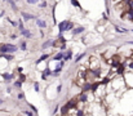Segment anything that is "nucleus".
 I'll list each match as a JSON object with an SVG mask.
<instances>
[{"label": "nucleus", "mask_w": 133, "mask_h": 116, "mask_svg": "<svg viewBox=\"0 0 133 116\" xmlns=\"http://www.w3.org/2000/svg\"><path fill=\"white\" fill-rule=\"evenodd\" d=\"M17 50V46L12 44H1L0 45V52L1 53H14Z\"/></svg>", "instance_id": "1"}, {"label": "nucleus", "mask_w": 133, "mask_h": 116, "mask_svg": "<svg viewBox=\"0 0 133 116\" xmlns=\"http://www.w3.org/2000/svg\"><path fill=\"white\" fill-rule=\"evenodd\" d=\"M68 23H70V22H68V21H62L61 23H60V31L61 32H63V31H67V26H68Z\"/></svg>", "instance_id": "2"}, {"label": "nucleus", "mask_w": 133, "mask_h": 116, "mask_svg": "<svg viewBox=\"0 0 133 116\" xmlns=\"http://www.w3.org/2000/svg\"><path fill=\"white\" fill-rule=\"evenodd\" d=\"M22 17H23V19L28 21V19H36V17L34 14H30V13H26V12H22Z\"/></svg>", "instance_id": "3"}, {"label": "nucleus", "mask_w": 133, "mask_h": 116, "mask_svg": "<svg viewBox=\"0 0 133 116\" xmlns=\"http://www.w3.org/2000/svg\"><path fill=\"white\" fill-rule=\"evenodd\" d=\"M36 23H38V26H39L40 28H45V27H47V23H45L43 19H39V18H36Z\"/></svg>", "instance_id": "4"}, {"label": "nucleus", "mask_w": 133, "mask_h": 116, "mask_svg": "<svg viewBox=\"0 0 133 116\" xmlns=\"http://www.w3.org/2000/svg\"><path fill=\"white\" fill-rule=\"evenodd\" d=\"M21 34L23 35V36H26L27 39H30V38L32 36V35H31V32L28 31V30H26V28H25V30H22V31H21Z\"/></svg>", "instance_id": "5"}, {"label": "nucleus", "mask_w": 133, "mask_h": 116, "mask_svg": "<svg viewBox=\"0 0 133 116\" xmlns=\"http://www.w3.org/2000/svg\"><path fill=\"white\" fill-rule=\"evenodd\" d=\"M62 66H63V62H60V65L56 67V71L53 72V75H57V74H58V72L61 71V70H62Z\"/></svg>", "instance_id": "6"}, {"label": "nucleus", "mask_w": 133, "mask_h": 116, "mask_svg": "<svg viewBox=\"0 0 133 116\" xmlns=\"http://www.w3.org/2000/svg\"><path fill=\"white\" fill-rule=\"evenodd\" d=\"M63 56H65V53H62V52H61V53H58V54H56L54 56V61H61L62 58H63Z\"/></svg>", "instance_id": "7"}, {"label": "nucleus", "mask_w": 133, "mask_h": 116, "mask_svg": "<svg viewBox=\"0 0 133 116\" xmlns=\"http://www.w3.org/2000/svg\"><path fill=\"white\" fill-rule=\"evenodd\" d=\"M83 31H84V27H78V28H74V30H72L74 35H76V34H80V32H83Z\"/></svg>", "instance_id": "8"}, {"label": "nucleus", "mask_w": 133, "mask_h": 116, "mask_svg": "<svg viewBox=\"0 0 133 116\" xmlns=\"http://www.w3.org/2000/svg\"><path fill=\"white\" fill-rule=\"evenodd\" d=\"M53 40H48V41H45L44 44H43V48L45 49V48H48V46H50V45H53Z\"/></svg>", "instance_id": "9"}, {"label": "nucleus", "mask_w": 133, "mask_h": 116, "mask_svg": "<svg viewBox=\"0 0 133 116\" xmlns=\"http://www.w3.org/2000/svg\"><path fill=\"white\" fill-rule=\"evenodd\" d=\"M63 59H65V61H70L71 59V50H68L67 53L63 56Z\"/></svg>", "instance_id": "10"}, {"label": "nucleus", "mask_w": 133, "mask_h": 116, "mask_svg": "<svg viewBox=\"0 0 133 116\" xmlns=\"http://www.w3.org/2000/svg\"><path fill=\"white\" fill-rule=\"evenodd\" d=\"M52 72H50V70L49 68H45V71L43 72V79H47L48 77V75H50Z\"/></svg>", "instance_id": "11"}, {"label": "nucleus", "mask_w": 133, "mask_h": 116, "mask_svg": "<svg viewBox=\"0 0 133 116\" xmlns=\"http://www.w3.org/2000/svg\"><path fill=\"white\" fill-rule=\"evenodd\" d=\"M3 77L5 79V80H7V81H10V80H12V75H10V74H3Z\"/></svg>", "instance_id": "12"}, {"label": "nucleus", "mask_w": 133, "mask_h": 116, "mask_svg": "<svg viewBox=\"0 0 133 116\" xmlns=\"http://www.w3.org/2000/svg\"><path fill=\"white\" fill-rule=\"evenodd\" d=\"M3 58H5V59H8V61H12L13 59V57L8 54V53H3Z\"/></svg>", "instance_id": "13"}, {"label": "nucleus", "mask_w": 133, "mask_h": 116, "mask_svg": "<svg viewBox=\"0 0 133 116\" xmlns=\"http://www.w3.org/2000/svg\"><path fill=\"white\" fill-rule=\"evenodd\" d=\"M48 57H49V54H43V56H42V57H40L39 59H38V63H39V62H42V61H45Z\"/></svg>", "instance_id": "14"}, {"label": "nucleus", "mask_w": 133, "mask_h": 116, "mask_svg": "<svg viewBox=\"0 0 133 116\" xmlns=\"http://www.w3.org/2000/svg\"><path fill=\"white\" fill-rule=\"evenodd\" d=\"M8 1L10 3V5H12V8H13L14 10H17V5H16V3L13 1V0H8Z\"/></svg>", "instance_id": "15"}, {"label": "nucleus", "mask_w": 133, "mask_h": 116, "mask_svg": "<svg viewBox=\"0 0 133 116\" xmlns=\"http://www.w3.org/2000/svg\"><path fill=\"white\" fill-rule=\"evenodd\" d=\"M71 3H72V4L75 5V7H78V8H80V4H79V3L76 1V0H71Z\"/></svg>", "instance_id": "16"}, {"label": "nucleus", "mask_w": 133, "mask_h": 116, "mask_svg": "<svg viewBox=\"0 0 133 116\" xmlns=\"http://www.w3.org/2000/svg\"><path fill=\"white\" fill-rule=\"evenodd\" d=\"M84 56H85V54H84V53H83V54H80V56H79V57H78V58H75V62H78V61H80V59H82V58H83V57H84Z\"/></svg>", "instance_id": "17"}, {"label": "nucleus", "mask_w": 133, "mask_h": 116, "mask_svg": "<svg viewBox=\"0 0 133 116\" xmlns=\"http://www.w3.org/2000/svg\"><path fill=\"white\" fill-rule=\"evenodd\" d=\"M18 28H20V31L25 30V28H23V25H22V22H21V21H20V23H18Z\"/></svg>", "instance_id": "18"}, {"label": "nucleus", "mask_w": 133, "mask_h": 116, "mask_svg": "<svg viewBox=\"0 0 133 116\" xmlns=\"http://www.w3.org/2000/svg\"><path fill=\"white\" fill-rule=\"evenodd\" d=\"M21 49H22V50H25V49H26V43H25V41H22V43H21Z\"/></svg>", "instance_id": "19"}, {"label": "nucleus", "mask_w": 133, "mask_h": 116, "mask_svg": "<svg viewBox=\"0 0 133 116\" xmlns=\"http://www.w3.org/2000/svg\"><path fill=\"white\" fill-rule=\"evenodd\" d=\"M72 27H74V25L70 22V23H68V26H67V31H68V30H72Z\"/></svg>", "instance_id": "20"}, {"label": "nucleus", "mask_w": 133, "mask_h": 116, "mask_svg": "<svg viewBox=\"0 0 133 116\" xmlns=\"http://www.w3.org/2000/svg\"><path fill=\"white\" fill-rule=\"evenodd\" d=\"M34 86H35V90L39 92V84H38V83H34Z\"/></svg>", "instance_id": "21"}, {"label": "nucleus", "mask_w": 133, "mask_h": 116, "mask_svg": "<svg viewBox=\"0 0 133 116\" xmlns=\"http://www.w3.org/2000/svg\"><path fill=\"white\" fill-rule=\"evenodd\" d=\"M20 80H21V81H25V80H26V76H25V75H21V76H20Z\"/></svg>", "instance_id": "22"}, {"label": "nucleus", "mask_w": 133, "mask_h": 116, "mask_svg": "<svg viewBox=\"0 0 133 116\" xmlns=\"http://www.w3.org/2000/svg\"><path fill=\"white\" fill-rule=\"evenodd\" d=\"M45 7H47V3H42V4H40V8H45Z\"/></svg>", "instance_id": "23"}, {"label": "nucleus", "mask_w": 133, "mask_h": 116, "mask_svg": "<svg viewBox=\"0 0 133 116\" xmlns=\"http://www.w3.org/2000/svg\"><path fill=\"white\" fill-rule=\"evenodd\" d=\"M14 85H16V86H18V88H21V83H20V81H17V83H14Z\"/></svg>", "instance_id": "24"}, {"label": "nucleus", "mask_w": 133, "mask_h": 116, "mask_svg": "<svg viewBox=\"0 0 133 116\" xmlns=\"http://www.w3.org/2000/svg\"><path fill=\"white\" fill-rule=\"evenodd\" d=\"M35 1H36V0H27V3H28V4H34Z\"/></svg>", "instance_id": "25"}, {"label": "nucleus", "mask_w": 133, "mask_h": 116, "mask_svg": "<svg viewBox=\"0 0 133 116\" xmlns=\"http://www.w3.org/2000/svg\"><path fill=\"white\" fill-rule=\"evenodd\" d=\"M3 103V99H0V104H1Z\"/></svg>", "instance_id": "26"}]
</instances>
